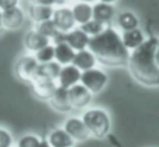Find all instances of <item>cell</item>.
I'll return each mask as SVG.
<instances>
[{"mask_svg": "<svg viewBox=\"0 0 159 147\" xmlns=\"http://www.w3.org/2000/svg\"><path fill=\"white\" fill-rule=\"evenodd\" d=\"M61 69H62V65L60 63H57V61L40 64L39 67H38L36 78H46V79H51L57 81Z\"/></svg>", "mask_w": 159, "mask_h": 147, "instance_id": "44dd1931", "label": "cell"}, {"mask_svg": "<svg viewBox=\"0 0 159 147\" xmlns=\"http://www.w3.org/2000/svg\"><path fill=\"white\" fill-rule=\"evenodd\" d=\"M115 15V8L111 3L96 2L93 4V20L107 25L111 22Z\"/></svg>", "mask_w": 159, "mask_h": 147, "instance_id": "2e32d148", "label": "cell"}, {"mask_svg": "<svg viewBox=\"0 0 159 147\" xmlns=\"http://www.w3.org/2000/svg\"><path fill=\"white\" fill-rule=\"evenodd\" d=\"M6 29L4 28V26H3V22H2V13H1V11H0V35L2 34V32Z\"/></svg>", "mask_w": 159, "mask_h": 147, "instance_id": "4dcf8cb0", "label": "cell"}, {"mask_svg": "<svg viewBox=\"0 0 159 147\" xmlns=\"http://www.w3.org/2000/svg\"><path fill=\"white\" fill-rule=\"evenodd\" d=\"M39 147H51V145L49 144V142L47 141V139H42L41 143H40Z\"/></svg>", "mask_w": 159, "mask_h": 147, "instance_id": "d6a6232c", "label": "cell"}, {"mask_svg": "<svg viewBox=\"0 0 159 147\" xmlns=\"http://www.w3.org/2000/svg\"><path fill=\"white\" fill-rule=\"evenodd\" d=\"M54 10L55 9H53L52 6H35V4H30L28 14H30V19L37 24L52 19Z\"/></svg>", "mask_w": 159, "mask_h": 147, "instance_id": "ffe728a7", "label": "cell"}, {"mask_svg": "<svg viewBox=\"0 0 159 147\" xmlns=\"http://www.w3.org/2000/svg\"><path fill=\"white\" fill-rule=\"evenodd\" d=\"M0 147H13L12 134L3 127H0Z\"/></svg>", "mask_w": 159, "mask_h": 147, "instance_id": "83f0119b", "label": "cell"}, {"mask_svg": "<svg viewBox=\"0 0 159 147\" xmlns=\"http://www.w3.org/2000/svg\"><path fill=\"white\" fill-rule=\"evenodd\" d=\"M96 62H98V60H96L95 55L89 49H84V50L76 52L73 64L77 68H79L81 72H84V70L94 68Z\"/></svg>", "mask_w": 159, "mask_h": 147, "instance_id": "ac0fdd59", "label": "cell"}, {"mask_svg": "<svg viewBox=\"0 0 159 147\" xmlns=\"http://www.w3.org/2000/svg\"><path fill=\"white\" fill-rule=\"evenodd\" d=\"M80 1H84V2H89V3H90V2H92V1H95V0H80Z\"/></svg>", "mask_w": 159, "mask_h": 147, "instance_id": "d590c367", "label": "cell"}, {"mask_svg": "<svg viewBox=\"0 0 159 147\" xmlns=\"http://www.w3.org/2000/svg\"><path fill=\"white\" fill-rule=\"evenodd\" d=\"M101 2H105V3H114V2H116L117 0H100Z\"/></svg>", "mask_w": 159, "mask_h": 147, "instance_id": "e575fe53", "label": "cell"}, {"mask_svg": "<svg viewBox=\"0 0 159 147\" xmlns=\"http://www.w3.org/2000/svg\"><path fill=\"white\" fill-rule=\"evenodd\" d=\"M68 95L71 107L82 109V108H86L91 103L93 93L79 82V83L75 84L74 87L68 89Z\"/></svg>", "mask_w": 159, "mask_h": 147, "instance_id": "8992f818", "label": "cell"}, {"mask_svg": "<svg viewBox=\"0 0 159 147\" xmlns=\"http://www.w3.org/2000/svg\"><path fill=\"white\" fill-rule=\"evenodd\" d=\"M159 38L151 37L132 51L128 62L132 77L147 87H159V66L156 62V49Z\"/></svg>", "mask_w": 159, "mask_h": 147, "instance_id": "7a4b0ae2", "label": "cell"}, {"mask_svg": "<svg viewBox=\"0 0 159 147\" xmlns=\"http://www.w3.org/2000/svg\"><path fill=\"white\" fill-rule=\"evenodd\" d=\"M106 27H107L106 25H104V24L100 23V22L95 21V20H93V19L91 20V21L87 22L84 25H80V28H81L86 34H88L90 37H93V36H96V35L101 34Z\"/></svg>", "mask_w": 159, "mask_h": 147, "instance_id": "484cf974", "label": "cell"}, {"mask_svg": "<svg viewBox=\"0 0 159 147\" xmlns=\"http://www.w3.org/2000/svg\"><path fill=\"white\" fill-rule=\"evenodd\" d=\"M42 139L36 134H25L19 139L15 147H39Z\"/></svg>", "mask_w": 159, "mask_h": 147, "instance_id": "4316f807", "label": "cell"}, {"mask_svg": "<svg viewBox=\"0 0 159 147\" xmlns=\"http://www.w3.org/2000/svg\"><path fill=\"white\" fill-rule=\"evenodd\" d=\"M71 11L76 23L79 25H84L93 19V6H91L89 2H76L71 8Z\"/></svg>", "mask_w": 159, "mask_h": 147, "instance_id": "e0dca14e", "label": "cell"}, {"mask_svg": "<svg viewBox=\"0 0 159 147\" xmlns=\"http://www.w3.org/2000/svg\"><path fill=\"white\" fill-rule=\"evenodd\" d=\"M156 62H157V64L159 66V42H158L157 49H156Z\"/></svg>", "mask_w": 159, "mask_h": 147, "instance_id": "836d02e7", "label": "cell"}, {"mask_svg": "<svg viewBox=\"0 0 159 147\" xmlns=\"http://www.w3.org/2000/svg\"><path fill=\"white\" fill-rule=\"evenodd\" d=\"M1 13L3 26L8 30L19 29L23 26L24 22H25V13L20 7L1 11Z\"/></svg>", "mask_w": 159, "mask_h": 147, "instance_id": "8fae6325", "label": "cell"}, {"mask_svg": "<svg viewBox=\"0 0 159 147\" xmlns=\"http://www.w3.org/2000/svg\"><path fill=\"white\" fill-rule=\"evenodd\" d=\"M81 75L82 72L79 68L76 67L74 64L62 66V69L57 79V86L63 87V88L66 89L71 88L75 84L79 83L80 80H81Z\"/></svg>", "mask_w": 159, "mask_h": 147, "instance_id": "30bf717a", "label": "cell"}, {"mask_svg": "<svg viewBox=\"0 0 159 147\" xmlns=\"http://www.w3.org/2000/svg\"><path fill=\"white\" fill-rule=\"evenodd\" d=\"M20 0H0V11L9 10V9L19 7Z\"/></svg>", "mask_w": 159, "mask_h": 147, "instance_id": "f1b7e54d", "label": "cell"}, {"mask_svg": "<svg viewBox=\"0 0 159 147\" xmlns=\"http://www.w3.org/2000/svg\"><path fill=\"white\" fill-rule=\"evenodd\" d=\"M50 105L57 111L60 113H68L73 109L70 101H69L68 89L57 86V90L50 99Z\"/></svg>", "mask_w": 159, "mask_h": 147, "instance_id": "4fadbf2b", "label": "cell"}, {"mask_svg": "<svg viewBox=\"0 0 159 147\" xmlns=\"http://www.w3.org/2000/svg\"><path fill=\"white\" fill-rule=\"evenodd\" d=\"M47 141L51 147H73L75 144L74 139L65 131L64 128L53 129L47 136Z\"/></svg>", "mask_w": 159, "mask_h": 147, "instance_id": "9a60e30c", "label": "cell"}, {"mask_svg": "<svg viewBox=\"0 0 159 147\" xmlns=\"http://www.w3.org/2000/svg\"><path fill=\"white\" fill-rule=\"evenodd\" d=\"M55 48V61L62 66L73 64L74 57L76 55V51L67 43L66 41H60L54 43Z\"/></svg>", "mask_w": 159, "mask_h": 147, "instance_id": "d6986e66", "label": "cell"}, {"mask_svg": "<svg viewBox=\"0 0 159 147\" xmlns=\"http://www.w3.org/2000/svg\"><path fill=\"white\" fill-rule=\"evenodd\" d=\"M40 63L34 54L22 55L14 65L15 77L22 82L32 83L37 75V70Z\"/></svg>", "mask_w": 159, "mask_h": 147, "instance_id": "277c9868", "label": "cell"}, {"mask_svg": "<svg viewBox=\"0 0 159 147\" xmlns=\"http://www.w3.org/2000/svg\"><path fill=\"white\" fill-rule=\"evenodd\" d=\"M37 32H39L41 35L48 37L49 39H54L57 35L60 34V30L57 29V25L54 24L53 20H48V21L41 22V23H37L36 24V28Z\"/></svg>", "mask_w": 159, "mask_h": 147, "instance_id": "cb8c5ba5", "label": "cell"}, {"mask_svg": "<svg viewBox=\"0 0 159 147\" xmlns=\"http://www.w3.org/2000/svg\"><path fill=\"white\" fill-rule=\"evenodd\" d=\"M57 29L61 33H68L75 28L76 23L73 11L68 7H59L54 10L52 17Z\"/></svg>", "mask_w": 159, "mask_h": 147, "instance_id": "ba28073f", "label": "cell"}, {"mask_svg": "<svg viewBox=\"0 0 159 147\" xmlns=\"http://www.w3.org/2000/svg\"><path fill=\"white\" fill-rule=\"evenodd\" d=\"M30 4L35 6H52L55 4V0H28Z\"/></svg>", "mask_w": 159, "mask_h": 147, "instance_id": "f546056e", "label": "cell"}, {"mask_svg": "<svg viewBox=\"0 0 159 147\" xmlns=\"http://www.w3.org/2000/svg\"><path fill=\"white\" fill-rule=\"evenodd\" d=\"M50 41L51 39L41 35L36 29L30 30L24 36V47L26 48V50L34 53V54L39 50H41L42 48H44L46 46L50 44Z\"/></svg>", "mask_w": 159, "mask_h": 147, "instance_id": "5bb4252c", "label": "cell"}, {"mask_svg": "<svg viewBox=\"0 0 159 147\" xmlns=\"http://www.w3.org/2000/svg\"><path fill=\"white\" fill-rule=\"evenodd\" d=\"M63 128L67 133L74 139L75 142H84L91 136L88 128L84 124L82 118L69 117L64 122Z\"/></svg>", "mask_w": 159, "mask_h": 147, "instance_id": "52a82bcc", "label": "cell"}, {"mask_svg": "<svg viewBox=\"0 0 159 147\" xmlns=\"http://www.w3.org/2000/svg\"><path fill=\"white\" fill-rule=\"evenodd\" d=\"M33 94L41 101H50L51 96L57 88V82L55 80L46 78H35L30 83Z\"/></svg>", "mask_w": 159, "mask_h": 147, "instance_id": "9c48e42d", "label": "cell"}, {"mask_svg": "<svg viewBox=\"0 0 159 147\" xmlns=\"http://www.w3.org/2000/svg\"><path fill=\"white\" fill-rule=\"evenodd\" d=\"M88 49L100 64L108 67H119L128 64L130 50L114 28L106 27L101 34L90 38Z\"/></svg>", "mask_w": 159, "mask_h": 147, "instance_id": "6da1fadb", "label": "cell"}, {"mask_svg": "<svg viewBox=\"0 0 159 147\" xmlns=\"http://www.w3.org/2000/svg\"><path fill=\"white\" fill-rule=\"evenodd\" d=\"M108 82V77L106 73L100 68H91V69L82 72L80 83H82L93 94L100 93L106 87Z\"/></svg>", "mask_w": 159, "mask_h": 147, "instance_id": "5b68a950", "label": "cell"}, {"mask_svg": "<svg viewBox=\"0 0 159 147\" xmlns=\"http://www.w3.org/2000/svg\"><path fill=\"white\" fill-rule=\"evenodd\" d=\"M90 36L84 32L81 28H74L70 32L65 33L64 41H66L74 50L81 51L88 49L89 42H90Z\"/></svg>", "mask_w": 159, "mask_h": 147, "instance_id": "7c38bea8", "label": "cell"}, {"mask_svg": "<svg viewBox=\"0 0 159 147\" xmlns=\"http://www.w3.org/2000/svg\"><path fill=\"white\" fill-rule=\"evenodd\" d=\"M117 22L119 27L124 32L139 28V25H140L138 16L131 11H124V12L119 13V15L117 16Z\"/></svg>", "mask_w": 159, "mask_h": 147, "instance_id": "603a6c76", "label": "cell"}, {"mask_svg": "<svg viewBox=\"0 0 159 147\" xmlns=\"http://www.w3.org/2000/svg\"><path fill=\"white\" fill-rule=\"evenodd\" d=\"M81 118L88 128L91 136L95 139H105L111 132V117L107 111L102 108H90L84 111Z\"/></svg>", "mask_w": 159, "mask_h": 147, "instance_id": "3957f363", "label": "cell"}, {"mask_svg": "<svg viewBox=\"0 0 159 147\" xmlns=\"http://www.w3.org/2000/svg\"><path fill=\"white\" fill-rule=\"evenodd\" d=\"M34 55H35V57L40 64L55 61V48L53 44L50 43L44 47V48H42L41 50H39L38 52H36Z\"/></svg>", "mask_w": 159, "mask_h": 147, "instance_id": "d4e9b609", "label": "cell"}, {"mask_svg": "<svg viewBox=\"0 0 159 147\" xmlns=\"http://www.w3.org/2000/svg\"><path fill=\"white\" fill-rule=\"evenodd\" d=\"M70 0H55V4H57V6L60 7H63L65 3H67V2H69Z\"/></svg>", "mask_w": 159, "mask_h": 147, "instance_id": "1f68e13d", "label": "cell"}, {"mask_svg": "<svg viewBox=\"0 0 159 147\" xmlns=\"http://www.w3.org/2000/svg\"><path fill=\"white\" fill-rule=\"evenodd\" d=\"M121 38L125 46L129 50L132 51L135 50L136 48H139L146 40L143 32L141 29H139V28H135V29H132V30H126V32L122 33Z\"/></svg>", "mask_w": 159, "mask_h": 147, "instance_id": "7402d4cb", "label": "cell"}]
</instances>
